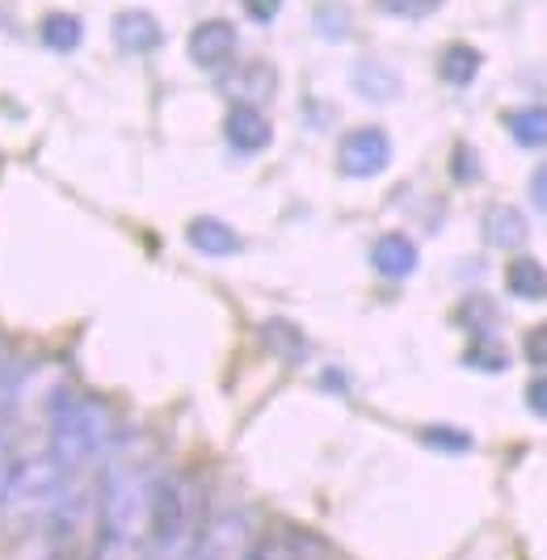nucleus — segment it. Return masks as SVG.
I'll list each match as a JSON object with an SVG mask.
<instances>
[{
    "label": "nucleus",
    "mask_w": 547,
    "mask_h": 560,
    "mask_svg": "<svg viewBox=\"0 0 547 560\" xmlns=\"http://www.w3.org/2000/svg\"><path fill=\"white\" fill-rule=\"evenodd\" d=\"M97 493H102V539L131 544L152 552V493H156V472L143 468L139 459H109L97 472Z\"/></svg>",
    "instance_id": "obj_1"
},
{
    "label": "nucleus",
    "mask_w": 547,
    "mask_h": 560,
    "mask_svg": "<svg viewBox=\"0 0 547 560\" xmlns=\"http://www.w3.org/2000/svg\"><path fill=\"white\" fill-rule=\"evenodd\" d=\"M109 443H114V418H109L106 405L63 388V396L55 400L51 418H47V447L55 451V459L72 477H81L93 464L106 459Z\"/></svg>",
    "instance_id": "obj_2"
},
{
    "label": "nucleus",
    "mask_w": 547,
    "mask_h": 560,
    "mask_svg": "<svg viewBox=\"0 0 547 560\" xmlns=\"http://www.w3.org/2000/svg\"><path fill=\"white\" fill-rule=\"evenodd\" d=\"M102 535L106 532H102L97 477H72L63 498L43 518V552H47V560H93V552L102 548Z\"/></svg>",
    "instance_id": "obj_3"
},
{
    "label": "nucleus",
    "mask_w": 547,
    "mask_h": 560,
    "mask_svg": "<svg viewBox=\"0 0 547 560\" xmlns=\"http://www.w3.org/2000/svg\"><path fill=\"white\" fill-rule=\"evenodd\" d=\"M72 485V472L55 459V451L47 447V439H34V443H18V464H13V477L9 489L0 498V510L9 518H47L51 505L63 498V489Z\"/></svg>",
    "instance_id": "obj_4"
},
{
    "label": "nucleus",
    "mask_w": 547,
    "mask_h": 560,
    "mask_svg": "<svg viewBox=\"0 0 547 560\" xmlns=\"http://www.w3.org/2000/svg\"><path fill=\"white\" fill-rule=\"evenodd\" d=\"M202 523H207L202 489L190 477H156V493H152V557H186L194 535L202 532Z\"/></svg>",
    "instance_id": "obj_5"
},
{
    "label": "nucleus",
    "mask_w": 547,
    "mask_h": 560,
    "mask_svg": "<svg viewBox=\"0 0 547 560\" xmlns=\"http://www.w3.org/2000/svg\"><path fill=\"white\" fill-rule=\"evenodd\" d=\"M261 548V527L248 510H223L202 523L182 560H253Z\"/></svg>",
    "instance_id": "obj_6"
},
{
    "label": "nucleus",
    "mask_w": 547,
    "mask_h": 560,
    "mask_svg": "<svg viewBox=\"0 0 547 560\" xmlns=\"http://www.w3.org/2000/svg\"><path fill=\"white\" fill-rule=\"evenodd\" d=\"M337 165L346 177H380L392 165V140L380 127H358L337 148Z\"/></svg>",
    "instance_id": "obj_7"
},
{
    "label": "nucleus",
    "mask_w": 547,
    "mask_h": 560,
    "mask_svg": "<svg viewBox=\"0 0 547 560\" xmlns=\"http://www.w3.org/2000/svg\"><path fill=\"white\" fill-rule=\"evenodd\" d=\"M236 56V30L232 22H202V26L190 34V59L207 72H219L228 68Z\"/></svg>",
    "instance_id": "obj_8"
},
{
    "label": "nucleus",
    "mask_w": 547,
    "mask_h": 560,
    "mask_svg": "<svg viewBox=\"0 0 547 560\" xmlns=\"http://www.w3.org/2000/svg\"><path fill=\"white\" fill-rule=\"evenodd\" d=\"M274 89H278V72H274L266 59L241 63L232 77H223V93H232V97H236V106H257V102H270Z\"/></svg>",
    "instance_id": "obj_9"
},
{
    "label": "nucleus",
    "mask_w": 547,
    "mask_h": 560,
    "mask_svg": "<svg viewBox=\"0 0 547 560\" xmlns=\"http://www.w3.org/2000/svg\"><path fill=\"white\" fill-rule=\"evenodd\" d=\"M223 136H228V143L236 152H245V156L248 152H261L274 140L270 122H266V114L257 110V106H232L228 122H223Z\"/></svg>",
    "instance_id": "obj_10"
},
{
    "label": "nucleus",
    "mask_w": 547,
    "mask_h": 560,
    "mask_svg": "<svg viewBox=\"0 0 547 560\" xmlns=\"http://www.w3.org/2000/svg\"><path fill=\"white\" fill-rule=\"evenodd\" d=\"M161 26H156V18L152 13H118L114 18V43L123 47V51H131V56H143V51H152V47H161Z\"/></svg>",
    "instance_id": "obj_11"
},
{
    "label": "nucleus",
    "mask_w": 547,
    "mask_h": 560,
    "mask_svg": "<svg viewBox=\"0 0 547 560\" xmlns=\"http://www.w3.org/2000/svg\"><path fill=\"white\" fill-rule=\"evenodd\" d=\"M371 266L380 270L383 279H405V275L417 270V245H412L409 236H400V232H387L371 249Z\"/></svg>",
    "instance_id": "obj_12"
},
{
    "label": "nucleus",
    "mask_w": 547,
    "mask_h": 560,
    "mask_svg": "<svg viewBox=\"0 0 547 560\" xmlns=\"http://www.w3.org/2000/svg\"><path fill=\"white\" fill-rule=\"evenodd\" d=\"M186 241H190L198 253H207V257H232V253L241 249V236L223 224V220H211V215L194 220V224L186 228Z\"/></svg>",
    "instance_id": "obj_13"
},
{
    "label": "nucleus",
    "mask_w": 547,
    "mask_h": 560,
    "mask_svg": "<svg viewBox=\"0 0 547 560\" xmlns=\"http://www.w3.org/2000/svg\"><path fill=\"white\" fill-rule=\"evenodd\" d=\"M526 232L531 228H526L519 207H489L485 211V236L497 249H519L522 241H526Z\"/></svg>",
    "instance_id": "obj_14"
},
{
    "label": "nucleus",
    "mask_w": 547,
    "mask_h": 560,
    "mask_svg": "<svg viewBox=\"0 0 547 560\" xmlns=\"http://www.w3.org/2000/svg\"><path fill=\"white\" fill-rule=\"evenodd\" d=\"M505 287H510V295H519V300H547L544 261H535V257H514V261L505 266Z\"/></svg>",
    "instance_id": "obj_15"
},
{
    "label": "nucleus",
    "mask_w": 547,
    "mask_h": 560,
    "mask_svg": "<svg viewBox=\"0 0 547 560\" xmlns=\"http://www.w3.org/2000/svg\"><path fill=\"white\" fill-rule=\"evenodd\" d=\"M354 84L362 97H371V102H392L396 93H400V77L380 63V59H362L354 68Z\"/></svg>",
    "instance_id": "obj_16"
},
{
    "label": "nucleus",
    "mask_w": 547,
    "mask_h": 560,
    "mask_svg": "<svg viewBox=\"0 0 547 560\" xmlns=\"http://www.w3.org/2000/svg\"><path fill=\"white\" fill-rule=\"evenodd\" d=\"M505 127L522 148H544L547 143V106H522L505 114Z\"/></svg>",
    "instance_id": "obj_17"
},
{
    "label": "nucleus",
    "mask_w": 547,
    "mask_h": 560,
    "mask_svg": "<svg viewBox=\"0 0 547 560\" xmlns=\"http://www.w3.org/2000/svg\"><path fill=\"white\" fill-rule=\"evenodd\" d=\"M438 72H442V81L446 84H472L476 81V72H480V51H476V47H464V43H455V47L442 51Z\"/></svg>",
    "instance_id": "obj_18"
},
{
    "label": "nucleus",
    "mask_w": 547,
    "mask_h": 560,
    "mask_svg": "<svg viewBox=\"0 0 547 560\" xmlns=\"http://www.w3.org/2000/svg\"><path fill=\"white\" fill-rule=\"evenodd\" d=\"M81 22L72 18V13H47L43 18V43L59 51V56H68V51H77L81 47Z\"/></svg>",
    "instance_id": "obj_19"
},
{
    "label": "nucleus",
    "mask_w": 547,
    "mask_h": 560,
    "mask_svg": "<svg viewBox=\"0 0 547 560\" xmlns=\"http://www.w3.org/2000/svg\"><path fill=\"white\" fill-rule=\"evenodd\" d=\"M261 337H266V346H270L274 354H282L287 363H300L303 359V337L300 329L291 325V320H266V329H261Z\"/></svg>",
    "instance_id": "obj_20"
},
{
    "label": "nucleus",
    "mask_w": 547,
    "mask_h": 560,
    "mask_svg": "<svg viewBox=\"0 0 547 560\" xmlns=\"http://www.w3.org/2000/svg\"><path fill=\"white\" fill-rule=\"evenodd\" d=\"M459 320H464V329H472L480 341H489L492 325H497V308H492L485 295H472L464 308H459Z\"/></svg>",
    "instance_id": "obj_21"
},
{
    "label": "nucleus",
    "mask_w": 547,
    "mask_h": 560,
    "mask_svg": "<svg viewBox=\"0 0 547 560\" xmlns=\"http://www.w3.org/2000/svg\"><path fill=\"white\" fill-rule=\"evenodd\" d=\"M316 30H321L325 38H333V43L350 38V9L337 4V0H325V4L316 9Z\"/></svg>",
    "instance_id": "obj_22"
},
{
    "label": "nucleus",
    "mask_w": 547,
    "mask_h": 560,
    "mask_svg": "<svg viewBox=\"0 0 547 560\" xmlns=\"http://www.w3.org/2000/svg\"><path fill=\"white\" fill-rule=\"evenodd\" d=\"M383 13H392V18H409V22H417V18H430V13H438L442 9V0H375Z\"/></svg>",
    "instance_id": "obj_23"
},
{
    "label": "nucleus",
    "mask_w": 547,
    "mask_h": 560,
    "mask_svg": "<svg viewBox=\"0 0 547 560\" xmlns=\"http://www.w3.org/2000/svg\"><path fill=\"white\" fill-rule=\"evenodd\" d=\"M467 366H480V371H505V350H497V346H489V341H476L472 350L464 354Z\"/></svg>",
    "instance_id": "obj_24"
},
{
    "label": "nucleus",
    "mask_w": 547,
    "mask_h": 560,
    "mask_svg": "<svg viewBox=\"0 0 547 560\" xmlns=\"http://www.w3.org/2000/svg\"><path fill=\"white\" fill-rule=\"evenodd\" d=\"M13 464H18V439H13L9 425H0V498H4V489H9Z\"/></svg>",
    "instance_id": "obj_25"
},
{
    "label": "nucleus",
    "mask_w": 547,
    "mask_h": 560,
    "mask_svg": "<svg viewBox=\"0 0 547 560\" xmlns=\"http://www.w3.org/2000/svg\"><path fill=\"white\" fill-rule=\"evenodd\" d=\"M522 354H526V363L531 366H547V320L544 325H535L531 334L522 337Z\"/></svg>",
    "instance_id": "obj_26"
},
{
    "label": "nucleus",
    "mask_w": 547,
    "mask_h": 560,
    "mask_svg": "<svg viewBox=\"0 0 547 560\" xmlns=\"http://www.w3.org/2000/svg\"><path fill=\"white\" fill-rule=\"evenodd\" d=\"M93 560H152V552H148V548H131V544L102 539V548L93 552Z\"/></svg>",
    "instance_id": "obj_27"
},
{
    "label": "nucleus",
    "mask_w": 547,
    "mask_h": 560,
    "mask_svg": "<svg viewBox=\"0 0 547 560\" xmlns=\"http://www.w3.org/2000/svg\"><path fill=\"white\" fill-rule=\"evenodd\" d=\"M278 9H282V0H245V13L253 22H261V26L278 18Z\"/></svg>",
    "instance_id": "obj_28"
},
{
    "label": "nucleus",
    "mask_w": 547,
    "mask_h": 560,
    "mask_svg": "<svg viewBox=\"0 0 547 560\" xmlns=\"http://www.w3.org/2000/svg\"><path fill=\"white\" fill-rule=\"evenodd\" d=\"M526 409H531L535 418H547V375H544V380H535V384L526 388Z\"/></svg>",
    "instance_id": "obj_29"
},
{
    "label": "nucleus",
    "mask_w": 547,
    "mask_h": 560,
    "mask_svg": "<svg viewBox=\"0 0 547 560\" xmlns=\"http://www.w3.org/2000/svg\"><path fill=\"white\" fill-rule=\"evenodd\" d=\"M426 443H434V447H472V439L467 434H451V430H426Z\"/></svg>",
    "instance_id": "obj_30"
},
{
    "label": "nucleus",
    "mask_w": 547,
    "mask_h": 560,
    "mask_svg": "<svg viewBox=\"0 0 547 560\" xmlns=\"http://www.w3.org/2000/svg\"><path fill=\"white\" fill-rule=\"evenodd\" d=\"M531 198H535L539 211H547V165L535 168V177H531Z\"/></svg>",
    "instance_id": "obj_31"
},
{
    "label": "nucleus",
    "mask_w": 547,
    "mask_h": 560,
    "mask_svg": "<svg viewBox=\"0 0 547 560\" xmlns=\"http://www.w3.org/2000/svg\"><path fill=\"white\" fill-rule=\"evenodd\" d=\"M455 156H459V161H455V177H476V161H472V156H476V152H472V148H459V152H455Z\"/></svg>",
    "instance_id": "obj_32"
},
{
    "label": "nucleus",
    "mask_w": 547,
    "mask_h": 560,
    "mask_svg": "<svg viewBox=\"0 0 547 560\" xmlns=\"http://www.w3.org/2000/svg\"><path fill=\"white\" fill-rule=\"evenodd\" d=\"M9 371H13V363H9V350H4V341H0V384L9 380Z\"/></svg>",
    "instance_id": "obj_33"
}]
</instances>
